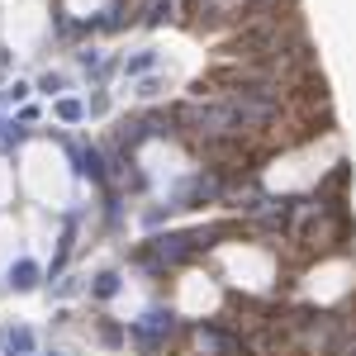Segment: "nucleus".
<instances>
[{
  "label": "nucleus",
  "instance_id": "1",
  "mask_svg": "<svg viewBox=\"0 0 356 356\" xmlns=\"http://www.w3.org/2000/svg\"><path fill=\"white\" fill-rule=\"evenodd\" d=\"M10 280H15L19 290H29V285H33V266H15V271H10Z\"/></svg>",
  "mask_w": 356,
  "mask_h": 356
},
{
  "label": "nucleus",
  "instance_id": "2",
  "mask_svg": "<svg viewBox=\"0 0 356 356\" xmlns=\"http://www.w3.org/2000/svg\"><path fill=\"white\" fill-rule=\"evenodd\" d=\"M10 347H15V352H33V337H29V332H15Z\"/></svg>",
  "mask_w": 356,
  "mask_h": 356
}]
</instances>
